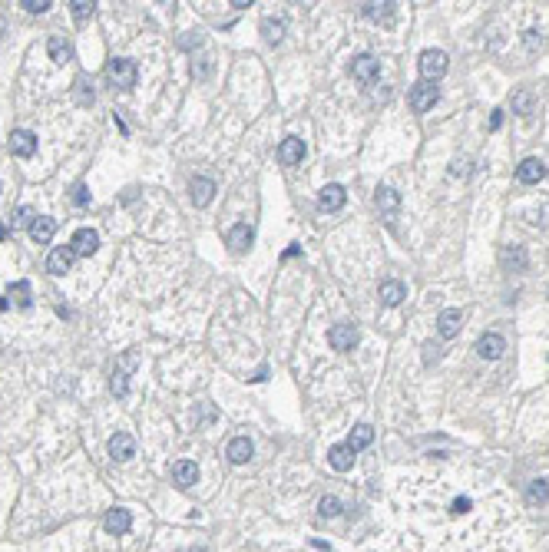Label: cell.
<instances>
[{"label": "cell", "instance_id": "cell-1", "mask_svg": "<svg viewBox=\"0 0 549 552\" xmlns=\"http://www.w3.org/2000/svg\"><path fill=\"white\" fill-rule=\"evenodd\" d=\"M107 77L116 90H133L136 86V77H139V70H136L133 60H109L107 63Z\"/></svg>", "mask_w": 549, "mask_h": 552}, {"label": "cell", "instance_id": "cell-2", "mask_svg": "<svg viewBox=\"0 0 549 552\" xmlns=\"http://www.w3.org/2000/svg\"><path fill=\"white\" fill-rule=\"evenodd\" d=\"M447 67H450V60H447L443 50H424V53H420V77H424L427 83H437V80L447 73Z\"/></svg>", "mask_w": 549, "mask_h": 552}, {"label": "cell", "instance_id": "cell-3", "mask_svg": "<svg viewBox=\"0 0 549 552\" xmlns=\"http://www.w3.org/2000/svg\"><path fill=\"white\" fill-rule=\"evenodd\" d=\"M407 99H411V109H414V113H427V109L440 99V90H437V83L420 80V83L411 86V96H407Z\"/></svg>", "mask_w": 549, "mask_h": 552}, {"label": "cell", "instance_id": "cell-4", "mask_svg": "<svg viewBox=\"0 0 549 552\" xmlns=\"http://www.w3.org/2000/svg\"><path fill=\"white\" fill-rule=\"evenodd\" d=\"M328 344H331V351H354V344H357V328L354 324H347V321H341V324H331L328 328Z\"/></svg>", "mask_w": 549, "mask_h": 552}, {"label": "cell", "instance_id": "cell-5", "mask_svg": "<svg viewBox=\"0 0 549 552\" xmlns=\"http://www.w3.org/2000/svg\"><path fill=\"white\" fill-rule=\"evenodd\" d=\"M133 367H136V354L126 351L123 357H119V367L113 371V381H109L116 397H126V394H129V371H133Z\"/></svg>", "mask_w": 549, "mask_h": 552}, {"label": "cell", "instance_id": "cell-6", "mask_svg": "<svg viewBox=\"0 0 549 552\" xmlns=\"http://www.w3.org/2000/svg\"><path fill=\"white\" fill-rule=\"evenodd\" d=\"M503 351H506V337H503V334H496V331L483 334L480 341H477V354H480L483 361H500Z\"/></svg>", "mask_w": 549, "mask_h": 552}, {"label": "cell", "instance_id": "cell-7", "mask_svg": "<svg viewBox=\"0 0 549 552\" xmlns=\"http://www.w3.org/2000/svg\"><path fill=\"white\" fill-rule=\"evenodd\" d=\"M73 258H77V251H73L70 245L53 248V251L47 255V271H50V275H57V278L67 275L70 268H73Z\"/></svg>", "mask_w": 549, "mask_h": 552}, {"label": "cell", "instance_id": "cell-8", "mask_svg": "<svg viewBox=\"0 0 549 552\" xmlns=\"http://www.w3.org/2000/svg\"><path fill=\"white\" fill-rule=\"evenodd\" d=\"M374 205H377V212H381L387 222H394L397 219V209H401V195H397L391 185H381V189L374 192Z\"/></svg>", "mask_w": 549, "mask_h": 552}, {"label": "cell", "instance_id": "cell-9", "mask_svg": "<svg viewBox=\"0 0 549 552\" xmlns=\"http://www.w3.org/2000/svg\"><path fill=\"white\" fill-rule=\"evenodd\" d=\"M251 229L245 225V222H239V225H232L229 232H225V245H229V251L232 255H245L249 251V245H251Z\"/></svg>", "mask_w": 549, "mask_h": 552}, {"label": "cell", "instance_id": "cell-10", "mask_svg": "<svg viewBox=\"0 0 549 552\" xmlns=\"http://www.w3.org/2000/svg\"><path fill=\"white\" fill-rule=\"evenodd\" d=\"M10 153L17 156V159H30V156L37 153V136L30 133V129H13L10 133Z\"/></svg>", "mask_w": 549, "mask_h": 552}, {"label": "cell", "instance_id": "cell-11", "mask_svg": "<svg viewBox=\"0 0 549 552\" xmlns=\"http://www.w3.org/2000/svg\"><path fill=\"white\" fill-rule=\"evenodd\" d=\"M351 73H354V80H361V83H374V80L381 77V63H377L371 53H361V57H354V63H351Z\"/></svg>", "mask_w": 549, "mask_h": 552}, {"label": "cell", "instance_id": "cell-12", "mask_svg": "<svg viewBox=\"0 0 549 552\" xmlns=\"http://www.w3.org/2000/svg\"><path fill=\"white\" fill-rule=\"evenodd\" d=\"M516 179H520L523 185H536L540 179H546V166H543L536 156H526V159L516 166Z\"/></svg>", "mask_w": 549, "mask_h": 552}, {"label": "cell", "instance_id": "cell-13", "mask_svg": "<svg viewBox=\"0 0 549 552\" xmlns=\"http://www.w3.org/2000/svg\"><path fill=\"white\" fill-rule=\"evenodd\" d=\"M460 311L457 308H443L440 315H437V334H440L443 341H453L457 334H460Z\"/></svg>", "mask_w": 549, "mask_h": 552}, {"label": "cell", "instance_id": "cell-14", "mask_svg": "<svg viewBox=\"0 0 549 552\" xmlns=\"http://www.w3.org/2000/svg\"><path fill=\"white\" fill-rule=\"evenodd\" d=\"M377 298H381L384 308H397L407 298V288L401 285V281H394V278H387V281H381V288H377Z\"/></svg>", "mask_w": 549, "mask_h": 552}, {"label": "cell", "instance_id": "cell-15", "mask_svg": "<svg viewBox=\"0 0 549 552\" xmlns=\"http://www.w3.org/2000/svg\"><path fill=\"white\" fill-rule=\"evenodd\" d=\"M278 159H281V166H298V162L305 159V143H301L298 136H288V139H281Z\"/></svg>", "mask_w": 549, "mask_h": 552}, {"label": "cell", "instance_id": "cell-16", "mask_svg": "<svg viewBox=\"0 0 549 552\" xmlns=\"http://www.w3.org/2000/svg\"><path fill=\"white\" fill-rule=\"evenodd\" d=\"M133 453H136V440L129 437V433H116V437H109V457H113L116 463L133 460Z\"/></svg>", "mask_w": 549, "mask_h": 552}, {"label": "cell", "instance_id": "cell-17", "mask_svg": "<svg viewBox=\"0 0 549 552\" xmlns=\"http://www.w3.org/2000/svg\"><path fill=\"white\" fill-rule=\"evenodd\" d=\"M344 202H347L344 185H337V182H331V185H325V189H321L318 205H321L325 212H337V209H344Z\"/></svg>", "mask_w": 549, "mask_h": 552}, {"label": "cell", "instance_id": "cell-18", "mask_svg": "<svg viewBox=\"0 0 549 552\" xmlns=\"http://www.w3.org/2000/svg\"><path fill=\"white\" fill-rule=\"evenodd\" d=\"M251 453H255V447H251L249 437H235V440H229V447H225V457H229V463H235V467L249 463Z\"/></svg>", "mask_w": 549, "mask_h": 552}, {"label": "cell", "instance_id": "cell-19", "mask_svg": "<svg viewBox=\"0 0 549 552\" xmlns=\"http://www.w3.org/2000/svg\"><path fill=\"white\" fill-rule=\"evenodd\" d=\"M500 261L506 271H526V265H530V258H526V248L523 245H506L500 251Z\"/></svg>", "mask_w": 549, "mask_h": 552}, {"label": "cell", "instance_id": "cell-20", "mask_svg": "<svg viewBox=\"0 0 549 552\" xmlns=\"http://www.w3.org/2000/svg\"><path fill=\"white\" fill-rule=\"evenodd\" d=\"M510 106H513V113L526 119V116H533V109H536V93H533L530 86H520V90L510 96Z\"/></svg>", "mask_w": 549, "mask_h": 552}, {"label": "cell", "instance_id": "cell-21", "mask_svg": "<svg viewBox=\"0 0 549 552\" xmlns=\"http://www.w3.org/2000/svg\"><path fill=\"white\" fill-rule=\"evenodd\" d=\"M199 480V467H195L192 460H179L173 467V483H175V489H189V486Z\"/></svg>", "mask_w": 549, "mask_h": 552}, {"label": "cell", "instance_id": "cell-22", "mask_svg": "<svg viewBox=\"0 0 549 552\" xmlns=\"http://www.w3.org/2000/svg\"><path fill=\"white\" fill-rule=\"evenodd\" d=\"M70 248H73L77 255H93V251L99 248V235H97V229H77V235H73Z\"/></svg>", "mask_w": 549, "mask_h": 552}, {"label": "cell", "instance_id": "cell-23", "mask_svg": "<svg viewBox=\"0 0 549 552\" xmlns=\"http://www.w3.org/2000/svg\"><path fill=\"white\" fill-rule=\"evenodd\" d=\"M103 526H107L109 536H126L129 533V526H133V516H129V509H109L107 519H103Z\"/></svg>", "mask_w": 549, "mask_h": 552}, {"label": "cell", "instance_id": "cell-24", "mask_svg": "<svg viewBox=\"0 0 549 552\" xmlns=\"http://www.w3.org/2000/svg\"><path fill=\"white\" fill-rule=\"evenodd\" d=\"M328 463L337 473H347V470L354 467V450L347 447V443H335V447L328 450Z\"/></svg>", "mask_w": 549, "mask_h": 552}, {"label": "cell", "instance_id": "cell-25", "mask_svg": "<svg viewBox=\"0 0 549 552\" xmlns=\"http://www.w3.org/2000/svg\"><path fill=\"white\" fill-rule=\"evenodd\" d=\"M189 195H192V202L202 209V205H209V202L215 199V182L199 175V179H192V185H189Z\"/></svg>", "mask_w": 549, "mask_h": 552}, {"label": "cell", "instance_id": "cell-26", "mask_svg": "<svg viewBox=\"0 0 549 552\" xmlns=\"http://www.w3.org/2000/svg\"><path fill=\"white\" fill-rule=\"evenodd\" d=\"M53 232H57V222L47 219V215H37V219L30 222V238H33L37 245H47L50 238H53Z\"/></svg>", "mask_w": 549, "mask_h": 552}, {"label": "cell", "instance_id": "cell-27", "mask_svg": "<svg viewBox=\"0 0 549 552\" xmlns=\"http://www.w3.org/2000/svg\"><path fill=\"white\" fill-rule=\"evenodd\" d=\"M397 4H391V0H384V4H361V13H364L367 20H374V23H387V20L394 17Z\"/></svg>", "mask_w": 549, "mask_h": 552}, {"label": "cell", "instance_id": "cell-28", "mask_svg": "<svg viewBox=\"0 0 549 552\" xmlns=\"http://www.w3.org/2000/svg\"><path fill=\"white\" fill-rule=\"evenodd\" d=\"M371 440H374V427H371V423H357V427L347 433V447L354 450V453H361L364 447H371Z\"/></svg>", "mask_w": 549, "mask_h": 552}, {"label": "cell", "instance_id": "cell-29", "mask_svg": "<svg viewBox=\"0 0 549 552\" xmlns=\"http://www.w3.org/2000/svg\"><path fill=\"white\" fill-rule=\"evenodd\" d=\"M285 30H288V23H285L281 17H265L261 20V37H265V43H281Z\"/></svg>", "mask_w": 549, "mask_h": 552}, {"label": "cell", "instance_id": "cell-30", "mask_svg": "<svg viewBox=\"0 0 549 552\" xmlns=\"http://www.w3.org/2000/svg\"><path fill=\"white\" fill-rule=\"evenodd\" d=\"M549 499V480L546 476H540V480H533L530 489H526V503L530 506H543Z\"/></svg>", "mask_w": 549, "mask_h": 552}, {"label": "cell", "instance_id": "cell-31", "mask_svg": "<svg viewBox=\"0 0 549 552\" xmlns=\"http://www.w3.org/2000/svg\"><path fill=\"white\" fill-rule=\"evenodd\" d=\"M47 50H50V60H53V63H70V60H73V47L60 37H50Z\"/></svg>", "mask_w": 549, "mask_h": 552}, {"label": "cell", "instance_id": "cell-32", "mask_svg": "<svg viewBox=\"0 0 549 552\" xmlns=\"http://www.w3.org/2000/svg\"><path fill=\"white\" fill-rule=\"evenodd\" d=\"M7 295L13 298V305H17L20 311H27L30 308V281H13V285L7 288Z\"/></svg>", "mask_w": 549, "mask_h": 552}, {"label": "cell", "instance_id": "cell-33", "mask_svg": "<svg viewBox=\"0 0 549 552\" xmlns=\"http://www.w3.org/2000/svg\"><path fill=\"white\" fill-rule=\"evenodd\" d=\"M93 7H97L93 0H73V4H70V13H73V20H77V23H83V20L93 17Z\"/></svg>", "mask_w": 549, "mask_h": 552}, {"label": "cell", "instance_id": "cell-34", "mask_svg": "<svg viewBox=\"0 0 549 552\" xmlns=\"http://www.w3.org/2000/svg\"><path fill=\"white\" fill-rule=\"evenodd\" d=\"M318 513L325 516V519H335V516H341V499L337 496H325L318 503Z\"/></svg>", "mask_w": 549, "mask_h": 552}, {"label": "cell", "instance_id": "cell-35", "mask_svg": "<svg viewBox=\"0 0 549 552\" xmlns=\"http://www.w3.org/2000/svg\"><path fill=\"white\" fill-rule=\"evenodd\" d=\"M73 86H77V99H80V103H83V106L93 103V83H89L87 77H77V83H73Z\"/></svg>", "mask_w": 549, "mask_h": 552}, {"label": "cell", "instance_id": "cell-36", "mask_svg": "<svg viewBox=\"0 0 549 552\" xmlns=\"http://www.w3.org/2000/svg\"><path fill=\"white\" fill-rule=\"evenodd\" d=\"M70 199H73V205H77V209H87V205H89L87 185H83V182H80V185H73V195H70Z\"/></svg>", "mask_w": 549, "mask_h": 552}, {"label": "cell", "instance_id": "cell-37", "mask_svg": "<svg viewBox=\"0 0 549 552\" xmlns=\"http://www.w3.org/2000/svg\"><path fill=\"white\" fill-rule=\"evenodd\" d=\"M30 219H37V215H33V209L20 205V209L13 212V229H23V225H30Z\"/></svg>", "mask_w": 549, "mask_h": 552}, {"label": "cell", "instance_id": "cell-38", "mask_svg": "<svg viewBox=\"0 0 549 552\" xmlns=\"http://www.w3.org/2000/svg\"><path fill=\"white\" fill-rule=\"evenodd\" d=\"M20 7L30 10V13H47L53 4H50V0H20Z\"/></svg>", "mask_w": 549, "mask_h": 552}, {"label": "cell", "instance_id": "cell-39", "mask_svg": "<svg viewBox=\"0 0 549 552\" xmlns=\"http://www.w3.org/2000/svg\"><path fill=\"white\" fill-rule=\"evenodd\" d=\"M470 496H457V499H453V503H450V513L453 516H463V513H470Z\"/></svg>", "mask_w": 549, "mask_h": 552}, {"label": "cell", "instance_id": "cell-40", "mask_svg": "<svg viewBox=\"0 0 549 552\" xmlns=\"http://www.w3.org/2000/svg\"><path fill=\"white\" fill-rule=\"evenodd\" d=\"M437 361H440V347H437L434 341H427L424 344V364L430 367V364H437Z\"/></svg>", "mask_w": 549, "mask_h": 552}, {"label": "cell", "instance_id": "cell-41", "mask_svg": "<svg viewBox=\"0 0 549 552\" xmlns=\"http://www.w3.org/2000/svg\"><path fill=\"white\" fill-rule=\"evenodd\" d=\"M523 40H526V47H530V50L543 47V37L536 33V30H526V33H523Z\"/></svg>", "mask_w": 549, "mask_h": 552}, {"label": "cell", "instance_id": "cell-42", "mask_svg": "<svg viewBox=\"0 0 549 552\" xmlns=\"http://www.w3.org/2000/svg\"><path fill=\"white\" fill-rule=\"evenodd\" d=\"M467 166H470V159H453V166H450V175H467Z\"/></svg>", "mask_w": 549, "mask_h": 552}, {"label": "cell", "instance_id": "cell-43", "mask_svg": "<svg viewBox=\"0 0 549 552\" xmlns=\"http://www.w3.org/2000/svg\"><path fill=\"white\" fill-rule=\"evenodd\" d=\"M209 420H215V407H209V404H205L202 413L195 417V427H199V423H209Z\"/></svg>", "mask_w": 549, "mask_h": 552}, {"label": "cell", "instance_id": "cell-44", "mask_svg": "<svg viewBox=\"0 0 549 552\" xmlns=\"http://www.w3.org/2000/svg\"><path fill=\"white\" fill-rule=\"evenodd\" d=\"M503 126V109H493L490 113V129H500Z\"/></svg>", "mask_w": 549, "mask_h": 552}, {"label": "cell", "instance_id": "cell-45", "mask_svg": "<svg viewBox=\"0 0 549 552\" xmlns=\"http://www.w3.org/2000/svg\"><path fill=\"white\" fill-rule=\"evenodd\" d=\"M298 251H301L298 245H291V248H285V255H281V258H295V255H298Z\"/></svg>", "mask_w": 549, "mask_h": 552}, {"label": "cell", "instance_id": "cell-46", "mask_svg": "<svg viewBox=\"0 0 549 552\" xmlns=\"http://www.w3.org/2000/svg\"><path fill=\"white\" fill-rule=\"evenodd\" d=\"M4 33H7V20L0 17V37H4Z\"/></svg>", "mask_w": 549, "mask_h": 552}, {"label": "cell", "instance_id": "cell-47", "mask_svg": "<svg viewBox=\"0 0 549 552\" xmlns=\"http://www.w3.org/2000/svg\"><path fill=\"white\" fill-rule=\"evenodd\" d=\"M7 305H10V298H0V311H4Z\"/></svg>", "mask_w": 549, "mask_h": 552}, {"label": "cell", "instance_id": "cell-48", "mask_svg": "<svg viewBox=\"0 0 549 552\" xmlns=\"http://www.w3.org/2000/svg\"><path fill=\"white\" fill-rule=\"evenodd\" d=\"M4 238H7V229H4V225H0V242H4Z\"/></svg>", "mask_w": 549, "mask_h": 552}, {"label": "cell", "instance_id": "cell-49", "mask_svg": "<svg viewBox=\"0 0 549 552\" xmlns=\"http://www.w3.org/2000/svg\"><path fill=\"white\" fill-rule=\"evenodd\" d=\"M189 552H205V549H189Z\"/></svg>", "mask_w": 549, "mask_h": 552}]
</instances>
